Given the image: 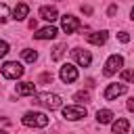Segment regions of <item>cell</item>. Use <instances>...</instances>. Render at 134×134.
<instances>
[{"mask_svg": "<svg viewBox=\"0 0 134 134\" xmlns=\"http://www.w3.org/2000/svg\"><path fill=\"white\" fill-rule=\"evenodd\" d=\"M23 124L29 126V128H46L48 126V117L44 113H38V111H27L23 115Z\"/></svg>", "mask_w": 134, "mask_h": 134, "instance_id": "1", "label": "cell"}, {"mask_svg": "<svg viewBox=\"0 0 134 134\" xmlns=\"http://www.w3.org/2000/svg\"><path fill=\"white\" fill-rule=\"evenodd\" d=\"M36 103L38 105H44L46 109H59L61 107V96L59 94H52V92H42L36 96Z\"/></svg>", "mask_w": 134, "mask_h": 134, "instance_id": "2", "label": "cell"}, {"mask_svg": "<svg viewBox=\"0 0 134 134\" xmlns=\"http://www.w3.org/2000/svg\"><path fill=\"white\" fill-rule=\"evenodd\" d=\"M2 75H4L6 80H17V77H21V75H23V67H21V63H17V61H8V63H4V65H2Z\"/></svg>", "mask_w": 134, "mask_h": 134, "instance_id": "3", "label": "cell"}, {"mask_svg": "<svg viewBox=\"0 0 134 134\" xmlns=\"http://www.w3.org/2000/svg\"><path fill=\"white\" fill-rule=\"evenodd\" d=\"M63 117H65V119H69V121L82 119V117H86V107H80V105H69V107H63Z\"/></svg>", "mask_w": 134, "mask_h": 134, "instance_id": "4", "label": "cell"}, {"mask_svg": "<svg viewBox=\"0 0 134 134\" xmlns=\"http://www.w3.org/2000/svg\"><path fill=\"white\" fill-rule=\"evenodd\" d=\"M124 67V59L119 57V54H111L109 59H107V63H105V69H103V73L105 75H113L115 71H119Z\"/></svg>", "mask_w": 134, "mask_h": 134, "instance_id": "5", "label": "cell"}, {"mask_svg": "<svg viewBox=\"0 0 134 134\" xmlns=\"http://www.w3.org/2000/svg\"><path fill=\"white\" fill-rule=\"evenodd\" d=\"M61 80H63V84H71V82H75L77 80V69L71 65V63H65L63 67H61Z\"/></svg>", "mask_w": 134, "mask_h": 134, "instance_id": "6", "label": "cell"}, {"mask_svg": "<svg viewBox=\"0 0 134 134\" xmlns=\"http://www.w3.org/2000/svg\"><path fill=\"white\" fill-rule=\"evenodd\" d=\"M61 27H63L65 34H73V31L80 29V21H77V17H73V15H65L63 21H61Z\"/></svg>", "mask_w": 134, "mask_h": 134, "instance_id": "7", "label": "cell"}, {"mask_svg": "<svg viewBox=\"0 0 134 134\" xmlns=\"http://www.w3.org/2000/svg\"><path fill=\"white\" fill-rule=\"evenodd\" d=\"M128 88H126V84H109L107 86V90H105V100H113V98H117L119 94H124Z\"/></svg>", "mask_w": 134, "mask_h": 134, "instance_id": "8", "label": "cell"}, {"mask_svg": "<svg viewBox=\"0 0 134 134\" xmlns=\"http://www.w3.org/2000/svg\"><path fill=\"white\" fill-rule=\"evenodd\" d=\"M71 52H73V59L77 61V65H82V67H88V65L92 63V57H90V52H88V50H82V48H73Z\"/></svg>", "mask_w": 134, "mask_h": 134, "instance_id": "9", "label": "cell"}, {"mask_svg": "<svg viewBox=\"0 0 134 134\" xmlns=\"http://www.w3.org/2000/svg\"><path fill=\"white\" fill-rule=\"evenodd\" d=\"M34 38L36 40H52V38H57V27H42V29H38L36 34H34Z\"/></svg>", "mask_w": 134, "mask_h": 134, "instance_id": "10", "label": "cell"}, {"mask_svg": "<svg viewBox=\"0 0 134 134\" xmlns=\"http://www.w3.org/2000/svg\"><path fill=\"white\" fill-rule=\"evenodd\" d=\"M34 92H36V84L34 82H21V84H17V94L19 96H29Z\"/></svg>", "mask_w": 134, "mask_h": 134, "instance_id": "11", "label": "cell"}, {"mask_svg": "<svg viewBox=\"0 0 134 134\" xmlns=\"http://www.w3.org/2000/svg\"><path fill=\"white\" fill-rule=\"evenodd\" d=\"M40 17L46 19V21H54V19H59V13H57L54 6H42L40 8Z\"/></svg>", "mask_w": 134, "mask_h": 134, "instance_id": "12", "label": "cell"}, {"mask_svg": "<svg viewBox=\"0 0 134 134\" xmlns=\"http://www.w3.org/2000/svg\"><path fill=\"white\" fill-rule=\"evenodd\" d=\"M86 40L90 42V44H105L107 42V31H94V34H88L86 36Z\"/></svg>", "mask_w": 134, "mask_h": 134, "instance_id": "13", "label": "cell"}, {"mask_svg": "<svg viewBox=\"0 0 134 134\" xmlns=\"http://www.w3.org/2000/svg\"><path fill=\"white\" fill-rule=\"evenodd\" d=\"M27 13H29V6H27L25 2H21V4H17V6H15V10H13V19L21 21V19H25V17H27Z\"/></svg>", "mask_w": 134, "mask_h": 134, "instance_id": "14", "label": "cell"}, {"mask_svg": "<svg viewBox=\"0 0 134 134\" xmlns=\"http://www.w3.org/2000/svg\"><path fill=\"white\" fill-rule=\"evenodd\" d=\"M128 119L126 117H117V121L113 124V134H128Z\"/></svg>", "mask_w": 134, "mask_h": 134, "instance_id": "15", "label": "cell"}, {"mask_svg": "<svg viewBox=\"0 0 134 134\" xmlns=\"http://www.w3.org/2000/svg\"><path fill=\"white\" fill-rule=\"evenodd\" d=\"M113 119V111H109V109H98L96 111V121L98 124H109Z\"/></svg>", "mask_w": 134, "mask_h": 134, "instance_id": "16", "label": "cell"}, {"mask_svg": "<svg viewBox=\"0 0 134 134\" xmlns=\"http://www.w3.org/2000/svg\"><path fill=\"white\" fill-rule=\"evenodd\" d=\"M65 48H67V44H57V46L52 48V59H54V61H59V59L63 57Z\"/></svg>", "mask_w": 134, "mask_h": 134, "instance_id": "17", "label": "cell"}, {"mask_svg": "<svg viewBox=\"0 0 134 134\" xmlns=\"http://www.w3.org/2000/svg\"><path fill=\"white\" fill-rule=\"evenodd\" d=\"M21 54H23V59H25L27 63H34V61L38 59V52H36V50H29V48H25Z\"/></svg>", "mask_w": 134, "mask_h": 134, "instance_id": "18", "label": "cell"}, {"mask_svg": "<svg viewBox=\"0 0 134 134\" xmlns=\"http://www.w3.org/2000/svg\"><path fill=\"white\" fill-rule=\"evenodd\" d=\"M73 100H77V103H88V100H90V94H88L86 90L75 92V94H73Z\"/></svg>", "mask_w": 134, "mask_h": 134, "instance_id": "19", "label": "cell"}, {"mask_svg": "<svg viewBox=\"0 0 134 134\" xmlns=\"http://www.w3.org/2000/svg\"><path fill=\"white\" fill-rule=\"evenodd\" d=\"M6 21H8V6L0 4V23H6Z\"/></svg>", "mask_w": 134, "mask_h": 134, "instance_id": "20", "label": "cell"}, {"mask_svg": "<svg viewBox=\"0 0 134 134\" xmlns=\"http://www.w3.org/2000/svg\"><path fill=\"white\" fill-rule=\"evenodd\" d=\"M121 80H126V82H134V71H132V69H124V71H121Z\"/></svg>", "mask_w": 134, "mask_h": 134, "instance_id": "21", "label": "cell"}, {"mask_svg": "<svg viewBox=\"0 0 134 134\" xmlns=\"http://www.w3.org/2000/svg\"><path fill=\"white\" fill-rule=\"evenodd\" d=\"M50 82H52V73H48V71H46V73H42V75H40V84H50Z\"/></svg>", "mask_w": 134, "mask_h": 134, "instance_id": "22", "label": "cell"}, {"mask_svg": "<svg viewBox=\"0 0 134 134\" xmlns=\"http://www.w3.org/2000/svg\"><path fill=\"white\" fill-rule=\"evenodd\" d=\"M6 52H8V44H6L4 40H0V59L6 57Z\"/></svg>", "mask_w": 134, "mask_h": 134, "instance_id": "23", "label": "cell"}, {"mask_svg": "<svg viewBox=\"0 0 134 134\" xmlns=\"http://www.w3.org/2000/svg\"><path fill=\"white\" fill-rule=\"evenodd\" d=\"M117 38H119V42H130V36H128V31H119V34H117Z\"/></svg>", "mask_w": 134, "mask_h": 134, "instance_id": "24", "label": "cell"}, {"mask_svg": "<svg viewBox=\"0 0 134 134\" xmlns=\"http://www.w3.org/2000/svg\"><path fill=\"white\" fill-rule=\"evenodd\" d=\"M82 13H86V15H90V13H92V8H90V6H82Z\"/></svg>", "mask_w": 134, "mask_h": 134, "instance_id": "25", "label": "cell"}, {"mask_svg": "<svg viewBox=\"0 0 134 134\" xmlns=\"http://www.w3.org/2000/svg\"><path fill=\"white\" fill-rule=\"evenodd\" d=\"M128 109H130V111H134V98H130V100H128Z\"/></svg>", "mask_w": 134, "mask_h": 134, "instance_id": "26", "label": "cell"}, {"mask_svg": "<svg viewBox=\"0 0 134 134\" xmlns=\"http://www.w3.org/2000/svg\"><path fill=\"white\" fill-rule=\"evenodd\" d=\"M0 134H8V132H4V130H0Z\"/></svg>", "mask_w": 134, "mask_h": 134, "instance_id": "27", "label": "cell"}, {"mask_svg": "<svg viewBox=\"0 0 134 134\" xmlns=\"http://www.w3.org/2000/svg\"><path fill=\"white\" fill-rule=\"evenodd\" d=\"M132 19H134V8H132Z\"/></svg>", "mask_w": 134, "mask_h": 134, "instance_id": "28", "label": "cell"}]
</instances>
